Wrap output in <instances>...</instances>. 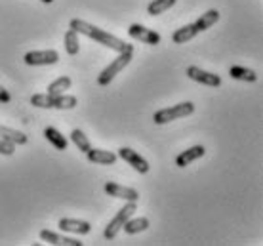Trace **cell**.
Masks as SVG:
<instances>
[{"instance_id": "6da1fadb", "label": "cell", "mask_w": 263, "mask_h": 246, "mask_svg": "<svg viewBox=\"0 0 263 246\" xmlns=\"http://www.w3.org/2000/svg\"><path fill=\"white\" fill-rule=\"evenodd\" d=\"M69 27H71L72 31H77V33L88 36V39L98 40L99 44H103V46L111 48V50H115V52H119V53L132 52V53H134V46H132V44H126L124 40H120V39H117V36H112L111 33H107V31H103V29H99V27L92 25V23H88V21L71 20Z\"/></svg>"}, {"instance_id": "7a4b0ae2", "label": "cell", "mask_w": 263, "mask_h": 246, "mask_svg": "<svg viewBox=\"0 0 263 246\" xmlns=\"http://www.w3.org/2000/svg\"><path fill=\"white\" fill-rule=\"evenodd\" d=\"M195 113V103L191 101H183V103H178V105L166 107V109H160L155 113L153 120L155 124H168L172 120L183 119V117H189V115Z\"/></svg>"}, {"instance_id": "3957f363", "label": "cell", "mask_w": 263, "mask_h": 246, "mask_svg": "<svg viewBox=\"0 0 263 246\" xmlns=\"http://www.w3.org/2000/svg\"><path fill=\"white\" fill-rule=\"evenodd\" d=\"M138 210V204L136 202H128L124 208H120L119 212L115 214V218H112L109 223H107L105 231H103V235H105V239H115L117 235L120 233V229H122V225H124L126 221L130 220L132 216H134V212Z\"/></svg>"}, {"instance_id": "277c9868", "label": "cell", "mask_w": 263, "mask_h": 246, "mask_svg": "<svg viewBox=\"0 0 263 246\" xmlns=\"http://www.w3.org/2000/svg\"><path fill=\"white\" fill-rule=\"evenodd\" d=\"M132 61V52H122V53H119V58L117 60H112L109 65L101 71V74L98 77V84L99 86H109L112 82V79L117 77V74L124 69L128 63Z\"/></svg>"}, {"instance_id": "5b68a950", "label": "cell", "mask_w": 263, "mask_h": 246, "mask_svg": "<svg viewBox=\"0 0 263 246\" xmlns=\"http://www.w3.org/2000/svg\"><path fill=\"white\" fill-rule=\"evenodd\" d=\"M58 61H60V53L55 50H34V52L25 53V63L33 67L53 65Z\"/></svg>"}, {"instance_id": "8992f818", "label": "cell", "mask_w": 263, "mask_h": 246, "mask_svg": "<svg viewBox=\"0 0 263 246\" xmlns=\"http://www.w3.org/2000/svg\"><path fill=\"white\" fill-rule=\"evenodd\" d=\"M117 157H120L124 162H128L136 172H139V174L149 172V162H147V160H145L138 151H134V149H130V147H120Z\"/></svg>"}, {"instance_id": "52a82bcc", "label": "cell", "mask_w": 263, "mask_h": 246, "mask_svg": "<svg viewBox=\"0 0 263 246\" xmlns=\"http://www.w3.org/2000/svg\"><path fill=\"white\" fill-rule=\"evenodd\" d=\"M128 34H130L134 40H139V42H143V44H151V46L160 44V34H158L157 31H153V29H147V27L139 25V23L130 25Z\"/></svg>"}, {"instance_id": "ba28073f", "label": "cell", "mask_w": 263, "mask_h": 246, "mask_svg": "<svg viewBox=\"0 0 263 246\" xmlns=\"http://www.w3.org/2000/svg\"><path fill=\"white\" fill-rule=\"evenodd\" d=\"M187 77L191 80H195V82H198V84H206V86L217 88L221 84V79L217 74L210 73V71H204V69H200L197 65L187 67Z\"/></svg>"}, {"instance_id": "9c48e42d", "label": "cell", "mask_w": 263, "mask_h": 246, "mask_svg": "<svg viewBox=\"0 0 263 246\" xmlns=\"http://www.w3.org/2000/svg\"><path fill=\"white\" fill-rule=\"evenodd\" d=\"M105 193L109 195V197H115V199L126 200V202H138L139 200V193L136 191V189L119 185V183H115V181L105 183Z\"/></svg>"}, {"instance_id": "30bf717a", "label": "cell", "mask_w": 263, "mask_h": 246, "mask_svg": "<svg viewBox=\"0 0 263 246\" xmlns=\"http://www.w3.org/2000/svg\"><path fill=\"white\" fill-rule=\"evenodd\" d=\"M60 229L65 233H77V235H88L92 231V225L88 221L82 220H71V218H63L60 220Z\"/></svg>"}, {"instance_id": "8fae6325", "label": "cell", "mask_w": 263, "mask_h": 246, "mask_svg": "<svg viewBox=\"0 0 263 246\" xmlns=\"http://www.w3.org/2000/svg\"><path fill=\"white\" fill-rule=\"evenodd\" d=\"M40 239L44 240V242L58 244V246H82L80 240L71 239V237H65V235H60V233H53V231H48V229L40 231Z\"/></svg>"}, {"instance_id": "7c38bea8", "label": "cell", "mask_w": 263, "mask_h": 246, "mask_svg": "<svg viewBox=\"0 0 263 246\" xmlns=\"http://www.w3.org/2000/svg\"><path fill=\"white\" fill-rule=\"evenodd\" d=\"M204 153H206V149H204L202 145H195V147H191V149L183 151V153H179L178 159H176V164H178L179 168H185L187 164L195 162L197 159H202Z\"/></svg>"}, {"instance_id": "4fadbf2b", "label": "cell", "mask_w": 263, "mask_h": 246, "mask_svg": "<svg viewBox=\"0 0 263 246\" xmlns=\"http://www.w3.org/2000/svg\"><path fill=\"white\" fill-rule=\"evenodd\" d=\"M86 157L93 164H115L119 159L115 153L105 151V149H90V151H86Z\"/></svg>"}, {"instance_id": "5bb4252c", "label": "cell", "mask_w": 263, "mask_h": 246, "mask_svg": "<svg viewBox=\"0 0 263 246\" xmlns=\"http://www.w3.org/2000/svg\"><path fill=\"white\" fill-rule=\"evenodd\" d=\"M197 34H198V29L195 27V23H189V25H183L181 29H178L176 33L172 34V40H174L176 44H185V42H189V40L195 39Z\"/></svg>"}, {"instance_id": "9a60e30c", "label": "cell", "mask_w": 263, "mask_h": 246, "mask_svg": "<svg viewBox=\"0 0 263 246\" xmlns=\"http://www.w3.org/2000/svg\"><path fill=\"white\" fill-rule=\"evenodd\" d=\"M0 140H6L13 145H25L29 138H27L23 132H17L13 128H6V126H0Z\"/></svg>"}, {"instance_id": "2e32d148", "label": "cell", "mask_w": 263, "mask_h": 246, "mask_svg": "<svg viewBox=\"0 0 263 246\" xmlns=\"http://www.w3.org/2000/svg\"><path fill=\"white\" fill-rule=\"evenodd\" d=\"M229 74H231V79L242 80V82H256V80H257L256 71H252V69H246V67H240V65H233V67H231Z\"/></svg>"}, {"instance_id": "e0dca14e", "label": "cell", "mask_w": 263, "mask_h": 246, "mask_svg": "<svg viewBox=\"0 0 263 246\" xmlns=\"http://www.w3.org/2000/svg\"><path fill=\"white\" fill-rule=\"evenodd\" d=\"M219 20V12L217 10H208V12H204L197 21H195V27L198 29V33L200 31H206V29H210L214 23H217Z\"/></svg>"}, {"instance_id": "ac0fdd59", "label": "cell", "mask_w": 263, "mask_h": 246, "mask_svg": "<svg viewBox=\"0 0 263 246\" xmlns=\"http://www.w3.org/2000/svg\"><path fill=\"white\" fill-rule=\"evenodd\" d=\"M44 138H46L55 149H60V151H65L67 149L65 136H63L60 130H55V128H46V130H44Z\"/></svg>"}, {"instance_id": "d6986e66", "label": "cell", "mask_w": 263, "mask_h": 246, "mask_svg": "<svg viewBox=\"0 0 263 246\" xmlns=\"http://www.w3.org/2000/svg\"><path fill=\"white\" fill-rule=\"evenodd\" d=\"M149 227V220L147 218H134V220H128L122 225V229H124V233L128 235H136V233H141V231H145Z\"/></svg>"}, {"instance_id": "ffe728a7", "label": "cell", "mask_w": 263, "mask_h": 246, "mask_svg": "<svg viewBox=\"0 0 263 246\" xmlns=\"http://www.w3.org/2000/svg\"><path fill=\"white\" fill-rule=\"evenodd\" d=\"M77 98L74 96H65V93H60V96H52V109H74L77 107Z\"/></svg>"}, {"instance_id": "44dd1931", "label": "cell", "mask_w": 263, "mask_h": 246, "mask_svg": "<svg viewBox=\"0 0 263 246\" xmlns=\"http://www.w3.org/2000/svg\"><path fill=\"white\" fill-rule=\"evenodd\" d=\"M65 50L69 55H77L80 50V40H79V33L69 29L65 33Z\"/></svg>"}, {"instance_id": "7402d4cb", "label": "cell", "mask_w": 263, "mask_h": 246, "mask_svg": "<svg viewBox=\"0 0 263 246\" xmlns=\"http://www.w3.org/2000/svg\"><path fill=\"white\" fill-rule=\"evenodd\" d=\"M71 88V79L69 77H60V79H55L48 86V92L50 96H60V93H65V90H69Z\"/></svg>"}, {"instance_id": "603a6c76", "label": "cell", "mask_w": 263, "mask_h": 246, "mask_svg": "<svg viewBox=\"0 0 263 246\" xmlns=\"http://www.w3.org/2000/svg\"><path fill=\"white\" fill-rule=\"evenodd\" d=\"M174 4H176V0H153L151 4H149V8H147V13L149 15H160L166 10H170Z\"/></svg>"}, {"instance_id": "cb8c5ba5", "label": "cell", "mask_w": 263, "mask_h": 246, "mask_svg": "<svg viewBox=\"0 0 263 246\" xmlns=\"http://www.w3.org/2000/svg\"><path fill=\"white\" fill-rule=\"evenodd\" d=\"M71 141L79 147V151H82V153H86V151H90V149H92V143H90V140L84 136V132H82V130H72V132H71Z\"/></svg>"}, {"instance_id": "d4e9b609", "label": "cell", "mask_w": 263, "mask_h": 246, "mask_svg": "<svg viewBox=\"0 0 263 246\" xmlns=\"http://www.w3.org/2000/svg\"><path fill=\"white\" fill-rule=\"evenodd\" d=\"M31 105L40 107V109H52V96L50 93H36L31 98Z\"/></svg>"}, {"instance_id": "484cf974", "label": "cell", "mask_w": 263, "mask_h": 246, "mask_svg": "<svg viewBox=\"0 0 263 246\" xmlns=\"http://www.w3.org/2000/svg\"><path fill=\"white\" fill-rule=\"evenodd\" d=\"M13 151H15V145H13V143H10V141H6V140H0V155L10 157V155H13Z\"/></svg>"}, {"instance_id": "4316f807", "label": "cell", "mask_w": 263, "mask_h": 246, "mask_svg": "<svg viewBox=\"0 0 263 246\" xmlns=\"http://www.w3.org/2000/svg\"><path fill=\"white\" fill-rule=\"evenodd\" d=\"M0 101H2V103H10V101H12V96H10V92H8L2 84H0Z\"/></svg>"}, {"instance_id": "83f0119b", "label": "cell", "mask_w": 263, "mask_h": 246, "mask_svg": "<svg viewBox=\"0 0 263 246\" xmlns=\"http://www.w3.org/2000/svg\"><path fill=\"white\" fill-rule=\"evenodd\" d=\"M40 2H44V4H52L53 0H40Z\"/></svg>"}]
</instances>
